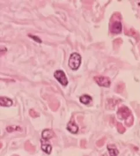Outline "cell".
Here are the masks:
<instances>
[{
  "label": "cell",
  "mask_w": 140,
  "mask_h": 156,
  "mask_svg": "<svg viewBox=\"0 0 140 156\" xmlns=\"http://www.w3.org/2000/svg\"><path fill=\"white\" fill-rule=\"evenodd\" d=\"M81 64V56L77 53H73L71 55L68 61V65L73 70H77Z\"/></svg>",
  "instance_id": "6da1fadb"
},
{
  "label": "cell",
  "mask_w": 140,
  "mask_h": 156,
  "mask_svg": "<svg viewBox=\"0 0 140 156\" xmlns=\"http://www.w3.org/2000/svg\"><path fill=\"white\" fill-rule=\"evenodd\" d=\"M54 76L56 79L60 82V84H61L64 86H66L68 83V80L66 77V75L64 71L62 70H57L55 71L54 73Z\"/></svg>",
  "instance_id": "7a4b0ae2"
},
{
  "label": "cell",
  "mask_w": 140,
  "mask_h": 156,
  "mask_svg": "<svg viewBox=\"0 0 140 156\" xmlns=\"http://www.w3.org/2000/svg\"><path fill=\"white\" fill-rule=\"evenodd\" d=\"M94 80L100 86L108 87L111 85V81L108 77L96 76L94 77Z\"/></svg>",
  "instance_id": "3957f363"
},
{
  "label": "cell",
  "mask_w": 140,
  "mask_h": 156,
  "mask_svg": "<svg viewBox=\"0 0 140 156\" xmlns=\"http://www.w3.org/2000/svg\"><path fill=\"white\" fill-rule=\"evenodd\" d=\"M122 30V25L120 21L115 20L110 24V31L113 34H119Z\"/></svg>",
  "instance_id": "277c9868"
},
{
  "label": "cell",
  "mask_w": 140,
  "mask_h": 156,
  "mask_svg": "<svg viewBox=\"0 0 140 156\" xmlns=\"http://www.w3.org/2000/svg\"><path fill=\"white\" fill-rule=\"evenodd\" d=\"M67 129L69 132L73 134H76L78 131V127L75 123L74 119L73 118L67 125Z\"/></svg>",
  "instance_id": "5b68a950"
},
{
  "label": "cell",
  "mask_w": 140,
  "mask_h": 156,
  "mask_svg": "<svg viewBox=\"0 0 140 156\" xmlns=\"http://www.w3.org/2000/svg\"><path fill=\"white\" fill-rule=\"evenodd\" d=\"M130 114V110L126 107L120 108L118 111V115L122 119L127 118L129 116Z\"/></svg>",
  "instance_id": "8992f818"
},
{
  "label": "cell",
  "mask_w": 140,
  "mask_h": 156,
  "mask_svg": "<svg viewBox=\"0 0 140 156\" xmlns=\"http://www.w3.org/2000/svg\"><path fill=\"white\" fill-rule=\"evenodd\" d=\"M55 135L54 132L52 129H46L43 130L42 133V137L44 139H49L53 137Z\"/></svg>",
  "instance_id": "52a82bcc"
},
{
  "label": "cell",
  "mask_w": 140,
  "mask_h": 156,
  "mask_svg": "<svg viewBox=\"0 0 140 156\" xmlns=\"http://www.w3.org/2000/svg\"><path fill=\"white\" fill-rule=\"evenodd\" d=\"M12 101L7 97H1L0 98V105L2 107H9L12 105Z\"/></svg>",
  "instance_id": "ba28073f"
},
{
  "label": "cell",
  "mask_w": 140,
  "mask_h": 156,
  "mask_svg": "<svg viewBox=\"0 0 140 156\" xmlns=\"http://www.w3.org/2000/svg\"><path fill=\"white\" fill-rule=\"evenodd\" d=\"M107 148L109 150L110 156H117L118 155L119 151L114 145H108Z\"/></svg>",
  "instance_id": "9c48e42d"
},
{
  "label": "cell",
  "mask_w": 140,
  "mask_h": 156,
  "mask_svg": "<svg viewBox=\"0 0 140 156\" xmlns=\"http://www.w3.org/2000/svg\"><path fill=\"white\" fill-rule=\"evenodd\" d=\"M41 142H42V146H41L42 149L44 151H45L46 153L50 154L51 152V150H52L51 146L48 143H46L43 142L42 140H41Z\"/></svg>",
  "instance_id": "30bf717a"
},
{
  "label": "cell",
  "mask_w": 140,
  "mask_h": 156,
  "mask_svg": "<svg viewBox=\"0 0 140 156\" xmlns=\"http://www.w3.org/2000/svg\"><path fill=\"white\" fill-rule=\"evenodd\" d=\"M92 100V98L90 96L88 95H83L80 97V101L83 104H85V105H87L89 104L90 101Z\"/></svg>",
  "instance_id": "8fae6325"
},
{
  "label": "cell",
  "mask_w": 140,
  "mask_h": 156,
  "mask_svg": "<svg viewBox=\"0 0 140 156\" xmlns=\"http://www.w3.org/2000/svg\"><path fill=\"white\" fill-rule=\"evenodd\" d=\"M25 149L27 150L28 151L30 152H34L35 150V147L33 146L29 142H27L25 143Z\"/></svg>",
  "instance_id": "7c38bea8"
},
{
  "label": "cell",
  "mask_w": 140,
  "mask_h": 156,
  "mask_svg": "<svg viewBox=\"0 0 140 156\" xmlns=\"http://www.w3.org/2000/svg\"><path fill=\"white\" fill-rule=\"evenodd\" d=\"M20 130H21V129L20 128V127L18 126H15V125L9 126L7 128V131L9 133L14 131H20Z\"/></svg>",
  "instance_id": "4fadbf2b"
},
{
  "label": "cell",
  "mask_w": 140,
  "mask_h": 156,
  "mask_svg": "<svg viewBox=\"0 0 140 156\" xmlns=\"http://www.w3.org/2000/svg\"><path fill=\"white\" fill-rule=\"evenodd\" d=\"M29 113H30V115L33 118L37 117H38L39 116V114L38 113H37L36 111H35L34 110H33V109H30V111H29Z\"/></svg>",
  "instance_id": "5bb4252c"
},
{
  "label": "cell",
  "mask_w": 140,
  "mask_h": 156,
  "mask_svg": "<svg viewBox=\"0 0 140 156\" xmlns=\"http://www.w3.org/2000/svg\"><path fill=\"white\" fill-rule=\"evenodd\" d=\"M29 37H30L31 38H32L34 41L37 42H38V43H41V42H42L41 39L39 38H38L37 36L33 35H31V34H29Z\"/></svg>",
  "instance_id": "9a60e30c"
},
{
  "label": "cell",
  "mask_w": 140,
  "mask_h": 156,
  "mask_svg": "<svg viewBox=\"0 0 140 156\" xmlns=\"http://www.w3.org/2000/svg\"><path fill=\"white\" fill-rule=\"evenodd\" d=\"M105 142V138H104L97 142V146L99 147H101L104 145Z\"/></svg>",
  "instance_id": "2e32d148"
},
{
  "label": "cell",
  "mask_w": 140,
  "mask_h": 156,
  "mask_svg": "<svg viewBox=\"0 0 140 156\" xmlns=\"http://www.w3.org/2000/svg\"><path fill=\"white\" fill-rule=\"evenodd\" d=\"M86 140H85V139L81 140V146L82 148H84V147H86Z\"/></svg>",
  "instance_id": "e0dca14e"
},
{
  "label": "cell",
  "mask_w": 140,
  "mask_h": 156,
  "mask_svg": "<svg viewBox=\"0 0 140 156\" xmlns=\"http://www.w3.org/2000/svg\"><path fill=\"white\" fill-rule=\"evenodd\" d=\"M118 128H119V131L121 133H122V131H124V129H123V128H122V125H121L119 124V125H118Z\"/></svg>",
  "instance_id": "ac0fdd59"
},
{
  "label": "cell",
  "mask_w": 140,
  "mask_h": 156,
  "mask_svg": "<svg viewBox=\"0 0 140 156\" xmlns=\"http://www.w3.org/2000/svg\"><path fill=\"white\" fill-rule=\"evenodd\" d=\"M102 156H107V154H103Z\"/></svg>",
  "instance_id": "d6986e66"
},
{
  "label": "cell",
  "mask_w": 140,
  "mask_h": 156,
  "mask_svg": "<svg viewBox=\"0 0 140 156\" xmlns=\"http://www.w3.org/2000/svg\"><path fill=\"white\" fill-rule=\"evenodd\" d=\"M13 156H18V155H13Z\"/></svg>",
  "instance_id": "ffe728a7"
},
{
  "label": "cell",
  "mask_w": 140,
  "mask_h": 156,
  "mask_svg": "<svg viewBox=\"0 0 140 156\" xmlns=\"http://www.w3.org/2000/svg\"><path fill=\"white\" fill-rule=\"evenodd\" d=\"M139 5H140V3H139Z\"/></svg>",
  "instance_id": "44dd1931"
}]
</instances>
